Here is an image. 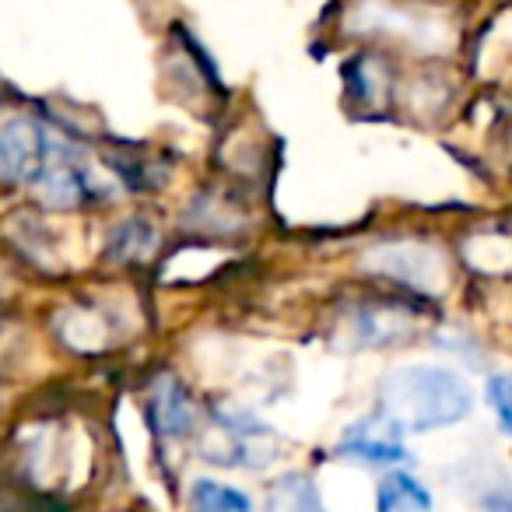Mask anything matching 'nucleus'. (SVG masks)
<instances>
[{"instance_id": "f257e3e1", "label": "nucleus", "mask_w": 512, "mask_h": 512, "mask_svg": "<svg viewBox=\"0 0 512 512\" xmlns=\"http://www.w3.org/2000/svg\"><path fill=\"white\" fill-rule=\"evenodd\" d=\"M379 411L390 414L407 435L460 425L474 411L467 379L442 365H400L379 383Z\"/></svg>"}, {"instance_id": "f03ea898", "label": "nucleus", "mask_w": 512, "mask_h": 512, "mask_svg": "<svg viewBox=\"0 0 512 512\" xmlns=\"http://www.w3.org/2000/svg\"><path fill=\"white\" fill-rule=\"evenodd\" d=\"M204 453L211 463H225V467H249L260 470L271 463L274 439L271 428H260L253 418L235 411H214V428L204 442Z\"/></svg>"}, {"instance_id": "7ed1b4c3", "label": "nucleus", "mask_w": 512, "mask_h": 512, "mask_svg": "<svg viewBox=\"0 0 512 512\" xmlns=\"http://www.w3.org/2000/svg\"><path fill=\"white\" fill-rule=\"evenodd\" d=\"M407 432L390 418V414L376 411L365 418L351 421L344 435L337 439V453L351 463L362 467H400L407 460Z\"/></svg>"}, {"instance_id": "20e7f679", "label": "nucleus", "mask_w": 512, "mask_h": 512, "mask_svg": "<svg viewBox=\"0 0 512 512\" xmlns=\"http://www.w3.org/2000/svg\"><path fill=\"white\" fill-rule=\"evenodd\" d=\"M53 137L39 127L36 120H8L0 130V169L8 183H36V176L43 172L46 155H50Z\"/></svg>"}, {"instance_id": "39448f33", "label": "nucleus", "mask_w": 512, "mask_h": 512, "mask_svg": "<svg viewBox=\"0 0 512 512\" xmlns=\"http://www.w3.org/2000/svg\"><path fill=\"white\" fill-rule=\"evenodd\" d=\"M151 421L162 435L169 439H186L197 425V404L190 400L186 386L172 376H158L151 386Z\"/></svg>"}, {"instance_id": "423d86ee", "label": "nucleus", "mask_w": 512, "mask_h": 512, "mask_svg": "<svg viewBox=\"0 0 512 512\" xmlns=\"http://www.w3.org/2000/svg\"><path fill=\"white\" fill-rule=\"evenodd\" d=\"M376 512H435V502L418 477L393 467L376 488Z\"/></svg>"}, {"instance_id": "0eeeda50", "label": "nucleus", "mask_w": 512, "mask_h": 512, "mask_svg": "<svg viewBox=\"0 0 512 512\" xmlns=\"http://www.w3.org/2000/svg\"><path fill=\"white\" fill-rule=\"evenodd\" d=\"M267 512H327V505L313 477L288 470L267 488Z\"/></svg>"}, {"instance_id": "6e6552de", "label": "nucleus", "mask_w": 512, "mask_h": 512, "mask_svg": "<svg viewBox=\"0 0 512 512\" xmlns=\"http://www.w3.org/2000/svg\"><path fill=\"white\" fill-rule=\"evenodd\" d=\"M186 512H253V498L242 488L214 477H197L190 484V498H186Z\"/></svg>"}, {"instance_id": "1a4fd4ad", "label": "nucleus", "mask_w": 512, "mask_h": 512, "mask_svg": "<svg viewBox=\"0 0 512 512\" xmlns=\"http://www.w3.org/2000/svg\"><path fill=\"white\" fill-rule=\"evenodd\" d=\"M484 400H488L498 428H502L505 435H512V376H505V372L488 376V383H484Z\"/></svg>"}]
</instances>
